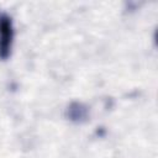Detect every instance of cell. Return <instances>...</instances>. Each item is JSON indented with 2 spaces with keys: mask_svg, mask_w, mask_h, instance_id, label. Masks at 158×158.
I'll return each mask as SVG.
<instances>
[{
  "mask_svg": "<svg viewBox=\"0 0 158 158\" xmlns=\"http://www.w3.org/2000/svg\"><path fill=\"white\" fill-rule=\"evenodd\" d=\"M14 38L12 23L9 16L0 15V58H7Z\"/></svg>",
  "mask_w": 158,
  "mask_h": 158,
  "instance_id": "cell-1",
  "label": "cell"
}]
</instances>
